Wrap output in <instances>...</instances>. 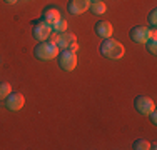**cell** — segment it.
Wrapping results in <instances>:
<instances>
[{
    "mask_svg": "<svg viewBox=\"0 0 157 150\" xmlns=\"http://www.w3.org/2000/svg\"><path fill=\"white\" fill-rule=\"evenodd\" d=\"M50 32H52V27H50V25H47L44 20H37L35 24H33L32 35H33V39L39 40V42L47 40L48 35H50Z\"/></svg>",
    "mask_w": 157,
    "mask_h": 150,
    "instance_id": "8992f818",
    "label": "cell"
},
{
    "mask_svg": "<svg viewBox=\"0 0 157 150\" xmlns=\"http://www.w3.org/2000/svg\"><path fill=\"white\" fill-rule=\"evenodd\" d=\"M57 62H59V67L65 72H72L74 69L77 67V54L69 48H62L57 55Z\"/></svg>",
    "mask_w": 157,
    "mask_h": 150,
    "instance_id": "3957f363",
    "label": "cell"
},
{
    "mask_svg": "<svg viewBox=\"0 0 157 150\" xmlns=\"http://www.w3.org/2000/svg\"><path fill=\"white\" fill-rule=\"evenodd\" d=\"M25 105V97L20 92H10V95L5 99V107L10 112H18Z\"/></svg>",
    "mask_w": 157,
    "mask_h": 150,
    "instance_id": "52a82bcc",
    "label": "cell"
},
{
    "mask_svg": "<svg viewBox=\"0 0 157 150\" xmlns=\"http://www.w3.org/2000/svg\"><path fill=\"white\" fill-rule=\"evenodd\" d=\"M89 7H90V0H70L69 5H67V10L72 15H80L87 12Z\"/></svg>",
    "mask_w": 157,
    "mask_h": 150,
    "instance_id": "9c48e42d",
    "label": "cell"
},
{
    "mask_svg": "<svg viewBox=\"0 0 157 150\" xmlns=\"http://www.w3.org/2000/svg\"><path fill=\"white\" fill-rule=\"evenodd\" d=\"M90 2H94V0H90Z\"/></svg>",
    "mask_w": 157,
    "mask_h": 150,
    "instance_id": "44dd1931",
    "label": "cell"
},
{
    "mask_svg": "<svg viewBox=\"0 0 157 150\" xmlns=\"http://www.w3.org/2000/svg\"><path fill=\"white\" fill-rule=\"evenodd\" d=\"M132 148L134 150H147V148H151V144L147 140H144V138H139V140H134Z\"/></svg>",
    "mask_w": 157,
    "mask_h": 150,
    "instance_id": "2e32d148",
    "label": "cell"
},
{
    "mask_svg": "<svg viewBox=\"0 0 157 150\" xmlns=\"http://www.w3.org/2000/svg\"><path fill=\"white\" fill-rule=\"evenodd\" d=\"M69 50H72V52H75V54H77V50H78V43H77V42H74V43L69 47Z\"/></svg>",
    "mask_w": 157,
    "mask_h": 150,
    "instance_id": "d6986e66",
    "label": "cell"
},
{
    "mask_svg": "<svg viewBox=\"0 0 157 150\" xmlns=\"http://www.w3.org/2000/svg\"><path fill=\"white\" fill-rule=\"evenodd\" d=\"M89 10H90L94 15H104L107 12V5L102 2V0H94V2H90Z\"/></svg>",
    "mask_w": 157,
    "mask_h": 150,
    "instance_id": "7c38bea8",
    "label": "cell"
},
{
    "mask_svg": "<svg viewBox=\"0 0 157 150\" xmlns=\"http://www.w3.org/2000/svg\"><path fill=\"white\" fill-rule=\"evenodd\" d=\"M52 30L57 33H62V32H67L69 30V24H67V20H63V18H60V20L57 22V24L52 25Z\"/></svg>",
    "mask_w": 157,
    "mask_h": 150,
    "instance_id": "5bb4252c",
    "label": "cell"
},
{
    "mask_svg": "<svg viewBox=\"0 0 157 150\" xmlns=\"http://www.w3.org/2000/svg\"><path fill=\"white\" fill-rule=\"evenodd\" d=\"M151 37H157L155 28H149L144 25H136V27L130 28V39L136 43H145Z\"/></svg>",
    "mask_w": 157,
    "mask_h": 150,
    "instance_id": "277c9868",
    "label": "cell"
},
{
    "mask_svg": "<svg viewBox=\"0 0 157 150\" xmlns=\"http://www.w3.org/2000/svg\"><path fill=\"white\" fill-rule=\"evenodd\" d=\"M145 48H147L149 54L155 55L157 54V37H151V39L145 42Z\"/></svg>",
    "mask_w": 157,
    "mask_h": 150,
    "instance_id": "9a60e30c",
    "label": "cell"
},
{
    "mask_svg": "<svg viewBox=\"0 0 157 150\" xmlns=\"http://www.w3.org/2000/svg\"><path fill=\"white\" fill-rule=\"evenodd\" d=\"M134 107H136V110L139 112L140 115H145V117H147L152 110H155V102L147 95H139L134 100Z\"/></svg>",
    "mask_w": 157,
    "mask_h": 150,
    "instance_id": "5b68a950",
    "label": "cell"
},
{
    "mask_svg": "<svg viewBox=\"0 0 157 150\" xmlns=\"http://www.w3.org/2000/svg\"><path fill=\"white\" fill-rule=\"evenodd\" d=\"M100 54L110 60H121L125 54V48L121 42H117V40H114L110 37V39L102 40V43H100Z\"/></svg>",
    "mask_w": 157,
    "mask_h": 150,
    "instance_id": "6da1fadb",
    "label": "cell"
},
{
    "mask_svg": "<svg viewBox=\"0 0 157 150\" xmlns=\"http://www.w3.org/2000/svg\"><path fill=\"white\" fill-rule=\"evenodd\" d=\"M94 28H95V33L100 39H110L112 33H114V27H112V24L107 20H99Z\"/></svg>",
    "mask_w": 157,
    "mask_h": 150,
    "instance_id": "30bf717a",
    "label": "cell"
},
{
    "mask_svg": "<svg viewBox=\"0 0 157 150\" xmlns=\"http://www.w3.org/2000/svg\"><path fill=\"white\" fill-rule=\"evenodd\" d=\"M12 92V85L9 82H0V100H5Z\"/></svg>",
    "mask_w": 157,
    "mask_h": 150,
    "instance_id": "4fadbf2b",
    "label": "cell"
},
{
    "mask_svg": "<svg viewBox=\"0 0 157 150\" xmlns=\"http://www.w3.org/2000/svg\"><path fill=\"white\" fill-rule=\"evenodd\" d=\"M147 117H151V122H152V123H157V114H155V110H152L151 114L147 115Z\"/></svg>",
    "mask_w": 157,
    "mask_h": 150,
    "instance_id": "ac0fdd59",
    "label": "cell"
},
{
    "mask_svg": "<svg viewBox=\"0 0 157 150\" xmlns=\"http://www.w3.org/2000/svg\"><path fill=\"white\" fill-rule=\"evenodd\" d=\"M74 42H77V37L74 35L72 32H62V33H59V39H57V47L60 48H69L70 45H72Z\"/></svg>",
    "mask_w": 157,
    "mask_h": 150,
    "instance_id": "8fae6325",
    "label": "cell"
},
{
    "mask_svg": "<svg viewBox=\"0 0 157 150\" xmlns=\"http://www.w3.org/2000/svg\"><path fill=\"white\" fill-rule=\"evenodd\" d=\"M3 2H5V3H9V5H13V3H17L18 0H3Z\"/></svg>",
    "mask_w": 157,
    "mask_h": 150,
    "instance_id": "ffe728a7",
    "label": "cell"
},
{
    "mask_svg": "<svg viewBox=\"0 0 157 150\" xmlns=\"http://www.w3.org/2000/svg\"><path fill=\"white\" fill-rule=\"evenodd\" d=\"M149 25H151L152 28H155V25H157V10L155 9L149 13Z\"/></svg>",
    "mask_w": 157,
    "mask_h": 150,
    "instance_id": "e0dca14e",
    "label": "cell"
},
{
    "mask_svg": "<svg viewBox=\"0 0 157 150\" xmlns=\"http://www.w3.org/2000/svg\"><path fill=\"white\" fill-rule=\"evenodd\" d=\"M62 18V15H60V10L57 9V7H54V5H48L45 10L42 12V18L40 20H44L47 25H54V24H57L59 20Z\"/></svg>",
    "mask_w": 157,
    "mask_h": 150,
    "instance_id": "ba28073f",
    "label": "cell"
},
{
    "mask_svg": "<svg viewBox=\"0 0 157 150\" xmlns=\"http://www.w3.org/2000/svg\"><path fill=\"white\" fill-rule=\"evenodd\" d=\"M60 52V48L55 43L48 42V40H44V42H39L37 47L33 48V55H35L39 60H44V62H48V60L55 58Z\"/></svg>",
    "mask_w": 157,
    "mask_h": 150,
    "instance_id": "7a4b0ae2",
    "label": "cell"
}]
</instances>
